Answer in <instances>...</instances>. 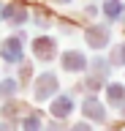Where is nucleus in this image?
<instances>
[{
	"label": "nucleus",
	"mask_w": 125,
	"mask_h": 131,
	"mask_svg": "<svg viewBox=\"0 0 125 131\" xmlns=\"http://www.w3.org/2000/svg\"><path fill=\"white\" fill-rule=\"evenodd\" d=\"M65 63H68V68H82L84 57H82V55H76V52H71V55H65Z\"/></svg>",
	"instance_id": "obj_1"
},
{
	"label": "nucleus",
	"mask_w": 125,
	"mask_h": 131,
	"mask_svg": "<svg viewBox=\"0 0 125 131\" xmlns=\"http://www.w3.org/2000/svg\"><path fill=\"white\" fill-rule=\"evenodd\" d=\"M68 106H71V104H68L65 98H63L60 104H54V115H68Z\"/></svg>",
	"instance_id": "obj_2"
}]
</instances>
